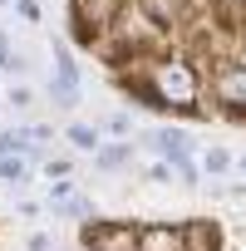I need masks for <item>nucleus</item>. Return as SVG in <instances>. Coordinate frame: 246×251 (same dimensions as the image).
<instances>
[{
    "instance_id": "obj_2",
    "label": "nucleus",
    "mask_w": 246,
    "mask_h": 251,
    "mask_svg": "<svg viewBox=\"0 0 246 251\" xmlns=\"http://www.w3.org/2000/svg\"><path fill=\"white\" fill-rule=\"evenodd\" d=\"M153 84H158V94H163L168 103H192V94H197L187 64H163V69L153 74Z\"/></svg>"
},
{
    "instance_id": "obj_10",
    "label": "nucleus",
    "mask_w": 246,
    "mask_h": 251,
    "mask_svg": "<svg viewBox=\"0 0 246 251\" xmlns=\"http://www.w3.org/2000/svg\"><path fill=\"white\" fill-rule=\"evenodd\" d=\"M69 138H74L79 148H94V143H98V133H94V128H84V123H74V128H69Z\"/></svg>"
},
{
    "instance_id": "obj_7",
    "label": "nucleus",
    "mask_w": 246,
    "mask_h": 251,
    "mask_svg": "<svg viewBox=\"0 0 246 251\" xmlns=\"http://www.w3.org/2000/svg\"><path fill=\"white\" fill-rule=\"evenodd\" d=\"M182 251H217V226L212 222H192L182 236Z\"/></svg>"
},
{
    "instance_id": "obj_5",
    "label": "nucleus",
    "mask_w": 246,
    "mask_h": 251,
    "mask_svg": "<svg viewBox=\"0 0 246 251\" xmlns=\"http://www.w3.org/2000/svg\"><path fill=\"white\" fill-rule=\"evenodd\" d=\"M59 69H54V99L59 103H74L79 99V74H74V64H69V54L59 50V59H54Z\"/></svg>"
},
{
    "instance_id": "obj_3",
    "label": "nucleus",
    "mask_w": 246,
    "mask_h": 251,
    "mask_svg": "<svg viewBox=\"0 0 246 251\" xmlns=\"http://www.w3.org/2000/svg\"><path fill=\"white\" fill-rule=\"evenodd\" d=\"M153 143L163 148V158H172V163H177L182 182H187V187H197V168L187 163V133H182V128H158V138H153Z\"/></svg>"
},
{
    "instance_id": "obj_1",
    "label": "nucleus",
    "mask_w": 246,
    "mask_h": 251,
    "mask_svg": "<svg viewBox=\"0 0 246 251\" xmlns=\"http://www.w3.org/2000/svg\"><path fill=\"white\" fill-rule=\"evenodd\" d=\"M84 246L89 251H138V231L128 222H98L84 231Z\"/></svg>"
},
{
    "instance_id": "obj_13",
    "label": "nucleus",
    "mask_w": 246,
    "mask_h": 251,
    "mask_svg": "<svg viewBox=\"0 0 246 251\" xmlns=\"http://www.w3.org/2000/svg\"><path fill=\"white\" fill-rule=\"evenodd\" d=\"M30 251H49V236H30Z\"/></svg>"
},
{
    "instance_id": "obj_6",
    "label": "nucleus",
    "mask_w": 246,
    "mask_h": 251,
    "mask_svg": "<svg viewBox=\"0 0 246 251\" xmlns=\"http://www.w3.org/2000/svg\"><path fill=\"white\" fill-rule=\"evenodd\" d=\"M143 15L158 25H177V20H187V0H143Z\"/></svg>"
},
{
    "instance_id": "obj_4",
    "label": "nucleus",
    "mask_w": 246,
    "mask_h": 251,
    "mask_svg": "<svg viewBox=\"0 0 246 251\" xmlns=\"http://www.w3.org/2000/svg\"><path fill=\"white\" fill-rule=\"evenodd\" d=\"M138 251H182V231H172V226H143L138 231Z\"/></svg>"
},
{
    "instance_id": "obj_11",
    "label": "nucleus",
    "mask_w": 246,
    "mask_h": 251,
    "mask_svg": "<svg viewBox=\"0 0 246 251\" xmlns=\"http://www.w3.org/2000/svg\"><path fill=\"white\" fill-rule=\"evenodd\" d=\"M123 158H128V148H103L98 153V168H118Z\"/></svg>"
},
{
    "instance_id": "obj_12",
    "label": "nucleus",
    "mask_w": 246,
    "mask_h": 251,
    "mask_svg": "<svg viewBox=\"0 0 246 251\" xmlns=\"http://www.w3.org/2000/svg\"><path fill=\"white\" fill-rule=\"evenodd\" d=\"M226 163H231V158H226V153H221V148H212V153H207V168H212V173H221V168H226Z\"/></svg>"
},
{
    "instance_id": "obj_8",
    "label": "nucleus",
    "mask_w": 246,
    "mask_h": 251,
    "mask_svg": "<svg viewBox=\"0 0 246 251\" xmlns=\"http://www.w3.org/2000/svg\"><path fill=\"white\" fill-rule=\"evenodd\" d=\"M221 99H226V103H246V69L221 74Z\"/></svg>"
},
{
    "instance_id": "obj_9",
    "label": "nucleus",
    "mask_w": 246,
    "mask_h": 251,
    "mask_svg": "<svg viewBox=\"0 0 246 251\" xmlns=\"http://www.w3.org/2000/svg\"><path fill=\"white\" fill-rule=\"evenodd\" d=\"M0 182L20 187V182H25V163H0Z\"/></svg>"
}]
</instances>
